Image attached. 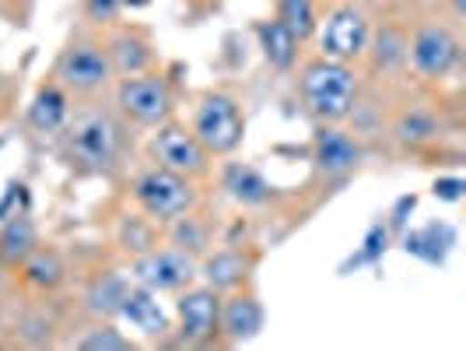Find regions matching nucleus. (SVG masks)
<instances>
[{
  "label": "nucleus",
  "mask_w": 466,
  "mask_h": 351,
  "mask_svg": "<svg viewBox=\"0 0 466 351\" xmlns=\"http://www.w3.org/2000/svg\"><path fill=\"white\" fill-rule=\"evenodd\" d=\"M119 123L106 109H81L64 123V155L81 172H109L119 159Z\"/></svg>",
  "instance_id": "nucleus-1"
},
{
  "label": "nucleus",
  "mask_w": 466,
  "mask_h": 351,
  "mask_svg": "<svg viewBox=\"0 0 466 351\" xmlns=\"http://www.w3.org/2000/svg\"><path fill=\"white\" fill-rule=\"evenodd\" d=\"M299 92H302L305 109L319 123H340L350 117L354 98H358V77L348 64L340 60H309L299 77Z\"/></svg>",
  "instance_id": "nucleus-2"
},
{
  "label": "nucleus",
  "mask_w": 466,
  "mask_h": 351,
  "mask_svg": "<svg viewBox=\"0 0 466 351\" xmlns=\"http://www.w3.org/2000/svg\"><path fill=\"white\" fill-rule=\"evenodd\" d=\"M53 77H56V85H60L64 92L98 95L113 85L116 74H113L109 53H106L102 43H95V39H77V43H70V46L60 53V60H56V67H53Z\"/></svg>",
  "instance_id": "nucleus-3"
},
{
  "label": "nucleus",
  "mask_w": 466,
  "mask_h": 351,
  "mask_svg": "<svg viewBox=\"0 0 466 351\" xmlns=\"http://www.w3.org/2000/svg\"><path fill=\"white\" fill-rule=\"evenodd\" d=\"M189 130L197 134L208 155H232L246 138V117L232 95L210 92L200 98Z\"/></svg>",
  "instance_id": "nucleus-4"
},
{
  "label": "nucleus",
  "mask_w": 466,
  "mask_h": 351,
  "mask_svg": "<svg viewBox=\"0 0 466 351\" xmlns=\"http://www.w3.org/2000/svg\"><path fill=\"white\" fill-rule=\"evenodd\" d=\"M134 197H137L140 211L151 218V222H176L179 214L193 211L197 204V190L189 187L187 176L172 172V169H147L134 187Z\"/></svg>",
  "instance_id": "nucleus-5"
},
{
  "label": "nucleus",
  "mask_w": 466,
  "mask_h": 351,
  "mask_svg": "<svg viewBox=\"0 0 466 351\" xmlns=\"http://www.w3.org/2000/svg\"><path fill=\"white\" fill-rule=\"evenodd\" d=\"M116 106L127 119H134L137 127H162L165 119H172V88L158 74H134L123 77L116 85Z\"/></svg>",
  "instance_id": "nucleus-6"
},
{
  "label": "nucleus",
  "mask_w": 466,
  "mask_h": 351,
  "mask_svg": "<svg viewBox=\"0 0 466 351\" xmlns=\"http://www.w3.org/2000/svg\"><path fill=\"white\" fill-rule=\"evenodd\" d=\"M316 32H319V53L329 60H340V64L365 57V49L372 43V25L365 18V11L354 4L333 7Z\"/></svg>",
  "instance_id": "nucleus-7"
},
{
  "label": "nucleus",
  "mask_w": 466,
  "mask_h": 351,
  "mask_svg": "<svg viewBox=\"0 0 466 351\" xmlns=\"http://www.w3.org/2000/svg\"><path fill=\"white\" fill-rule=\"evenodd\" d=\"M407 60L414 64V70H418L420 77L442 81L460 64V39L442 22L420 25L418 32L407 39Z\"/></svg>",
  "instance_id": "nucleus-8"
},
{
  "label": "nucleus",
  "mask_w": 466,
  "mask_h": 351,
  "mask_svg": "<svg viewBox=\"0 0 466 351\" xmlns=\"http://www.w3.org/2000/svg\"><path fill=\"white\" fill-rule=\"evenodd\" d=\"M130 274L151 292H179L197 278V257H189L179 246H155V250L134 257Z\"/></svg>",
  "instance_id": "nucleus-9"
},
{
  "label": "nucleus",
  "mask_w": 466,
  "mask_h": 351,
  "mask_svg": "<svg viewBox=\"0 0 466 351\" xmlns=\"http://www.w3.org/2000/svg\"><path fill=\"white\" fill-rule=\"evenodd\" d=\"M151 155H155V162L162 165V169H172V172H179L187 180L208 172V151H204V144L197 140L193 130L172 123V119H165L162 127H155Z\"/></svg>",
  "instance_id": "nucleus-10"
},
{
  "label": "nucleus",
  "mask_w": 466,
  "mask_h": 351,
  "mask_svg": "<svg viewBox=\"0 0 466 351\" xmlns=\"http://www.w3.org/2000/svg\"><path fill=\"white\" fill-rule=\"evenodd\" d=\"M179 313V330L187 345H208L218 337V316H221V299L218 292L204 284V288H187L176 303Z\"/></svg>",
  "instance_id": "nucleus-11"
},
{
  "label": "nucleus",
  "mask_w": 466,
  "mask_h": 351,
  "mask_svg": "<svg viewBox=\"0 0 466 351\" xmlns=\"http://www.w3.org/2000/svg\"><path fill=\"white\" fill-rule=\"evenodd\" d=\"M312 159H316V172L327 176V180H340L348 176L350 169L361 159V148L358 140L348 138L344 130H337L333 123H323L319 138H316V148H312Z\"/></svg>",
  "instance_id": "nucleus-12"
},
{
  "label": "nucleus",
  "mask_w": 466,
  "mask_h": 351,
  "mask_svg": "<svg viewBox=\"0 0 466 351\" xmlns=\"http://www.w3.org/2000/svg\"><path fill=\"white\" fill-rule=\"evenodd\" d=\"M263 303L257 295H232L228 303H221V316H218V334H225V341L242 345V341H253L259 330H263Z\"/></svg>",
  "instance_id": "nucleus-13"
},
{
  "label": "nucleus",
  "mask_w": 466,
  "mask_h": 351,
  "mask_svg": "<svg viewBox=\"0 0 466 351\" xmlns=\"http://www.w3.org/2000/svg\"><path fill=\"white\" fill-rule=\"evenodd\" d=\"M106 53H109V64H113L116 77H134V74H144L155 64V49L147 43V36L137 32V28L113 32L109 43H106Z\"/></svg>",
  "instance_id": "nucleus-14"
},
{
  "label": "nucleus",
  "mask_w": 466,
  "mask_h": 351,
  "mask_svg": "<svg viewBox=\"0 0 466 351\" xmlns=\"http://www.w3.org/2000/svg\"><path fill=\"white\" fill-rule=\"evenodd\" d=\"M116 316H123L127 324H134L147 337H162L165 330H168V316L158 305V295L151 288H144V284H127Z\"/></svg>",
  "instance_id": "nucleus-15"
},
{
  "label": "nucleus",
  "mask_w": 466,
  "mask_h": 351,
  "mask_svg": "<svg viewBox=\"0 0 466 351\" xmlns=\"http://www.w3.org/2000/svg\"><path fill=\"white\" fill-rule=\"evenodd\" d=\"M67 117H70V98L56 81L43 85L35 92V98H32V106H28V127L35 134H60Z\"/></svg>",
  "instance_id": "nucleus-16"
},
{
  "label": "nucleus",
  "mask_w": 466,
  "mask_h": 351,
  "mask_svg": "<svg viewBox=\"0 0 466 351\" xmlns=\"http://www.w3.org/2000/svg\"><path fill=\"white\" fill-rule=\"evenodd\" d=\"M249 271H253V260L242 257L238 250H218V253L204 257V263H200V274H204V281H208L214 292H232V288H238L242 281L249 278Z\"/></svg>",
  "instance_id": "nucleus-17"
},
{
  "label": "nucleus",
  "mask_w": 466,
  "mask_h": 351,
  "mask_svg": "<svg viewBox=\"0 0 466 351\" xmlns=\"http://www.w3.org/2000/svg\"><path fill=\"white\" fill-rule=\"evenodd\" d=\"M257 39H259V49H263V60L270 64L274 70H291L295 67V60H299V39L284 28V25L274 18V22H259L257 25Z\"/></svg>",
  "instance_id": "nucleus-18"
},
{
  "label": "nucleus",
  "mask_w": 466,
  "mask_h": 351,
  "mask_svg": "<svg viewBox=\"0 0 466 351\" xmlns=\"http://www.w3.org/2000/svg\"><path fill=\"white\" fill-rule=\"evenodd\" d=\"M225 190H228L232 201L246 204V208H259V204L270 201V183L263 180V172L242 162H232L225 169Z\"/></svg>",
  "instance_id": "nucleus-19"
},
{
  "label": "nucleus",
  "mask_w": 466,
  "mask_h": 351,
  "mask_svg": "<svg viewBox=\"0 0 466 351\" xmlns=\"http://www.w3.org/2000/svg\"><path fill=\"white\" fill-rule=\"evenodd\" d=\"M32 250H35V222L28 214H18L7 225H0V263L22 267Z\"/></svg>",
  "instance_id": "nucleus-20"
},
{
  "label": "nucleus",
  "mask_w": 466,
  "mask_h": 351,
  "mask_svg": "<svg viewBox=\"0 0 466 351\" xmlns=\"http://www.w3.org/2000/svg\"><path fill=\"white\" fill-rule=\"evenodd\" d=\"M22 274H25V281H28L32 288H43V292H49V288H56V284L64 281L67 267H64L60 253H53V250H32V253L25 257V263H22Z\"/></svg>",
  "instance_id": "nucleus-21"
},
{
  "label": "nucleus",
  "mask_w": 466,
  "mask_h": 351,
  "mask_svg": "<svg viewBox=\"0 0 466 351\" xmlns=\"http://www.w3.org/2000/svg\"><path fill=\"white\" fill-rule=\"evenodd\" d=\"M278 22L305 43L309 36H316L319 28V15H316V4L312 0H278Z\"/></svg>",
  "instance_id": "nucleus-22"
},
{
  "label": "nucleus",
  "mask_w": 466,
  "mask_h": 351,
  "mask_svg": "<svg viewBox=\"0 0 466 351\" xmlns=\"http://www.w3.org/2000/svg\"><path fill=\"white\" fill-rule=\"evenodd\" d=\"M123 292H127V281L119 278V274H102V278H95L92 284H88L85 303H88V309L98 313V316H116Z\"/></svg>",
  "instance_id": "nucleus-23"
},
{
  "label": "nucleus",
  "mask_w": 466,
  "mask_h": 351,
  "mask_svg": "<svg viewBox=\"0 0 466 351\" xmlns=\"http://www.w3.org/2000/svg\"><path fill=\"white\" fill-rule=\"evenodd\" d=\"M119 246L130 253V257H140V253H147V250H155V225H151V218L144 214H127L123 222H119Z\"/></svg>",
  "instance_id": "nucleus-24"
},
{
  "label": "nucleus",
  "mask_w": 466,
  "mask_h": 351,
  "mask_svg": "<svg viewBox=\"0 0 466 351\" xmlns=\"http://www.w3.org/2000/svg\"><path fill=\"white\" fill-rule=\"evenodd\" d=\"M74 348L77 351H130L134 348V341L123 337L113 324H98V327L85 330V334L74 341Z\"/></svg>",
  "instance_id": "nucleus-25"
},
{
  "label": "nucleus",
  "mask_w": 466,
  "mask_h": 351,
  "mask_svg": "<svg viewBox=\"0 0 466 351\" xmlns=\"http://www.w3.org/2000/svg\"><path fill=\"white\" fill-rule=\"evenodd\" d=\"M172 246L187 250L189 257H200V253L208 250V229H204L197 218H189V211H187V214H179V218L172 222Z\"/></svg>",
  "instance_id": "nucleus-26"
},
{
  "label": "nucleus",
  "mask_w": 466,
  "mask_h": 351,
  "mask_svg": "<svg viewBox=\"0 0 466 351\" xmlns=\"http://www.w3.org/2000/svg\"><path fill=\"white\" fill-rule=\"evenodd\" d=\"M403 60H407V39L393 28H382V36L375 39V64L379 67H400Z\"/></svg>",
  "instance_id": "nucleus-27"
},
{
  "label": "nucleus",
  "mask_w": 466,
  "mask_h": 351,
  "mask_svg": "<svg viewBox=\"0 0 466 351\" xmlns=\"http://www.w3.org/2000/svg\"><path fill=\"white\" fill-rule=\"evenodd\" d=\"M435 134V123L428 117H420V113H410V117H403L397 123V138L407 140V144H418V140H428Z\"/></svg>",
  "instance_id": "nucleus-28"
},
{
  "label": "nucleus",
  "mask_w": 466,
  "mask_h": 351,
  "mask_svg": "<svg viewBox=\"0 0 466 351\" xmlns=\"http://www.w3.org/2000/svg\"><path fill=\"white\" fill-rule=\"evenodd\" d=\"M18 214H28V190H25V183H11L4 201H0V225H7Z\"/></svg>",
  "instance_id": "nucleus-29"
},
{
  "label": "nucleus",
  "mask_w": 466,
  "mask_h": 351,
  "mask_svg": "<svg viewBox=\"0 0 466 351\" xmlns=\"http://www.w3.org/2000/svg\"><path fill=\"white\" fill-rule=\"evenodd\" d=\"M123 4H127V0H85V15H88V22H95V25H109V22H116Z\"/></svg>",
  "instance_id": "nucleus-30"
},
{
  "label": "nucleus",
  "mask_w": 466,
  "mask_h": 351,
  "mask_svg": "<svg viewBox=\"0 0 466 351\" xmlns=\"http://www.w3.org/2000/svg\"><path fill=\"white\" fill-rule=\"evenodd\" d=\"M435 197H442V201H460V197H463V180H460V176L439 180V183H435Z\"/></svg>",
  "instance_id": "nucleus-31"
},
{
  "label": "nucleus",
  "mask_w": 466,
  "mask_h": 351,
  "mask_svg": "<svg viewBox=\"0 0 466 351\" xmlns=\"http://www.w3.org/2000/svg\"><path fill=\"white\" fill-rule=\"evenodd\" d=\"M449 4H452V15H456V18H463V11H466L463 0H449Z\"/></svg>",
  "instance_id": "nucleus-32"
}]
</instances>
